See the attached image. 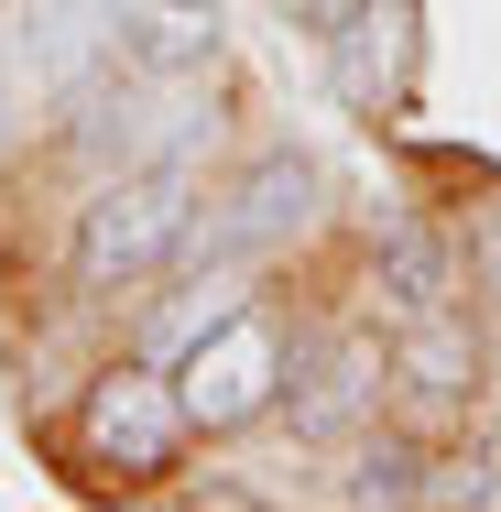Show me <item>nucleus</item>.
<instances>
[{"label":"nucleus","mask_w":501,"mask_h":512,"mask_svg":"<svg viewBox=\"0 0 501 512\" xmlns=\"http://www.w3.org/2000/svg\"><path fill=\"white\" fill-rule=\"evenodd\" d=\"M197 229V153H164V164H120L88 218H77V284L88 295H120L142 273H164Z\"/></svg>","instance_id":"f257e3e1"},{"label":"nucleus","mask_w":501,"mask_h":512,"mask_svg":"<svg viewBox=\"0 0 501 512\" xmlns=\"http://www.w3.org/2000/svg\"><path fill=\"white\" fill-rule=\"evenodd\" d=\"M284 393V338L262 327L251 306L207 316L197 338L175 349V404H186V425H207V436H229V425H251V414Z\"/></svg>","instance_id":"f03ea898"},{"label":"nucleus","mask_w":501,"mask_h":512,"mask_svg":"<svg viewBox=\"0 0 501 512\" xmlns=\"http://www.w3.org/2000/svg\"><path fill=\"white\" fill-rule=\"evenodd\" d=\"M186 404H175V382H153V371H109L99 393H88V458L120 469V480H164L175 458H186Z\"/></svg>","instance_id":"7ed1b4c3"},{"label":"nucleus","mask_w":501,"mask_h":512,"mask_svg":"<svg viewBox=\"0 0 501 512\" xmlns=\"http://www.w3.org/2000/svg\"><path fill=\"white\" fill-rule=\"evenodd\" d=\"M11 33H22V44H11L22 77H33L44 99H77L109 55H120V0H22Z\"/></svg>","instance_id":"20e7f679"},{"label":"nucleus","mask_w":501,"mask_h":512,"mask_svg":"<svg viewBox=\"0 0 501 512\" xmlns=\"http://www.w3.org/2000/svg\"><path fill=\"white\" fill-rule=\"evenodd\" d=\"M414 0H349L338 22H327V77H338V99L349 109H393L403 77H414Z\"/></svg>","instance_id":"39448f33"},{"label":"nucleus","mask_w":501,"mask_h":512,"mask_svg":"<svg viewBox=\"0 0 501 512\" xmlns=\"http://www.w3.org/2000/svg\"><path fill=\"white\" fill-rule=\"evenodd\" d=\"M382 382H393V360H382L371 338H316V349H295V382H284L295 436H305V447L360 436V414H371V393H382Z\"/></svg>","instance_id":"423d86ee"},{"label":"nucleus","mask_w":501,"mask_h":512,"mask_svg":"<svg viewBox=\"0 0 501 512\" xmlns=\"http://www.w3.org/2000/svg\"><path fill=\"white\" fill-rule=\"evenodd\" d=\"M305 218H316V164H305L295 142H273V153H251V175L218 197V229H207V251H218V262H240V251H273V240H295Z\"/></svg>","instance_id":"0eeeda50"},{"label":"nucleus","mask_w":501,"mask_h":512,"mask_svg":"<svg viewBox=\"0 0 501 512\" xmlns=\"http://www.w3.org/2000/svg\"><path fill=\"white\" fill-rule=\"evenodd\" d=\"M393 382L414 393L425 414H447V404H469V382H480V327L458 306H403V327H393Z\"/></svg>","instance_id":"6e6552de"},{"label":"nucleus","mask_w":501,"mask_h":512,"mask_svg":"<svg viewBox=\"0 0 501 512\" xmlns=\"http://www.w3.org/2000/svg\"><path fill=\"white\" fill-rule=\"evenodd\" d=\"M218 44H229V22H218V0H120V66H142V77H207L218 66Z\"/></svg>","instance_id":"1a4fd4ad"},{"label":"nucleus","mask_w":501,"mask_h":512,"mask_svg":"<svg viewBox=\"0 0 501 512\" xmlns=\"http://www.w3.org/2000/svg\"><path fill=\"white\" fill-rule=\"evenodd\" d=\"M382 284H393V306H447V240L425 218H403L382 240Z\"/></svg>","instance_id":"9d476101"},{"label":"nucleus","mask_w":501,"mask_h":512,"mask_svg":"<svg viewBox=\"0 0 501 512\" xmlns=\"http://www.w3.org/2000/svg\"><path fill=\"white\" fill-rule=\"evenodd\" d=\"M425 491H436V480H425L414 436H371L360 469H349V502H425Z\"/></svg>","instance_id":"9b49d317"},{"label":"nucleus","mask_w":501,"mask_h":512,"mask_svg":"<svg viewBox=\"0 0 501 512\" xmlns=\"http://www.w3.org/2000/svg\"><path fill=\"white\" fill-rule=\"evenodd\" d=\"M469 251H480V284L501 295V197H491V207H469Z\"/></svg>","instance_id":"f8f14e48"},{"label":"nucleus","mask_w":501,"mask_h":512,"mask_svg":"<svg viewBox=\"0 0 501 512\" xmlns=\"http://www.w3.org/2000/svg\"><path fill=\"white\" fill-rule=\"evenodd\" d=\"M284 11H295V22H316V33H327V22L349 11V0H284Z\"/></svg>","instance_id":"ddd939ff"}]
</instances>
